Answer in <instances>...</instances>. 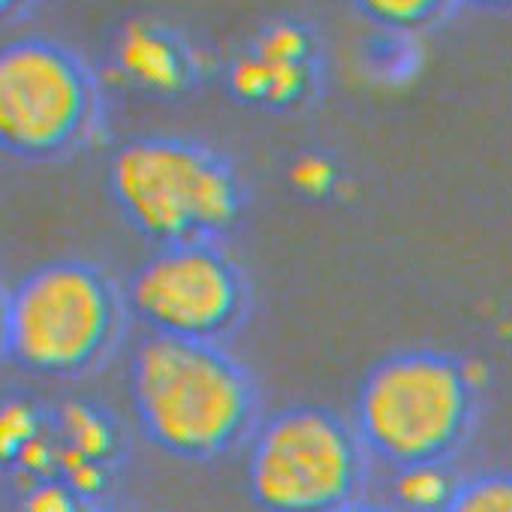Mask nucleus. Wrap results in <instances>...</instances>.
Listing matches in <instances>:
<instances>
[{"mask_svg":"<svg viewBox=\"0 0 512 512\" xmlns=\"http://www.w3.org/2000/svg\"><path fill=\"white\" fill-rule=\"evenodd\" d=\"M130 392L142 434L157 449L190 461L235 449L256 416L247 371L208 341L148 335L133 353Z\"/></svg>","mask_w":512,"mask_h":512,"instance_id":"obj_1","label":"nucleus"},{"mask_svg":"<svg viewBox=\"0 0 512 512\" xmlns=\"http://www.w3.org/2000/svg\"><path fill=\"white\" fill-rule=\"evenodd\" d=\"M476 383L464 362L413 350L383 359L356 398V431L395 470L446 464L470 434Z\"/></svg>","mask_w":512,"mask_h":512,"instance_id":"obj_2","label":"nucleus"},{"mask_svg":"<svg viewBox=\"0 0 512 512\" xmlns=\"http://www.w3.org/2000/svg\"><path fill=\"white\" fill-rule=\"evenodd\" d=\"M124 305L94 266L58 260L25 275L4 302V350L40 377H76L118 341Z\"/></svg>","mask_w":512,"mask_h":512,"instance_id":"obj_3","label":"nucleus"},{"mask_svg":"<svg viewBox=\"0 0 512 512\" xmlns=\"http://www.w3.org/2000/svg\"><path fill=\"white\" fill-rule=\"evenodd\" d=\"M124 217L160 247L214 241L241 214V184L211 151L181 139H136L109 169Z\"/></svg>","mask_w":512,"mask_h":512,"instance_id":"obj_4","label":"nucleus"},{"mask_svg":"<svg viewBox=\"0 0 512 512\" xmlns=\"http://www.w3.org/2000/svg\"><path fill=\"white\" fill-rule=\"evenodd\" d=\"M365 443L326 407H287L250 440L247 488L263 512H341L362 500Z\"/></svg>","mask_w":512,"mask_h":512,"instance_id":"obj_5","label":"nucleus"},{"mask_svg":"<svg viewBox=\"0 0 512 512\" xmlns=\"http://www.w3.org/2000/svg\"><path fill=\"white\" fill-rule=\"evenodd\" d=\"M127 308L151 335L220 344L244 317L238 266L211 241L166 244L133 272Z\"/></svg>","mask_w":512,"mask_h":512,"instance_id":"obj_6","label":"nucleus"},{"mask_svg":"<svg viewBox=\"0 0 512 512\" xmlns=\"http://www.w3.org/2000/svg\"><path fill=\"white\" fill-rule=\"evenodd\" d=\"M94 121V91L73 55L52 43H13L0 58V139L19 157H52Z\"/></svg>","mask_w":512,"mask_h":512,"instance_id":"obj_7","label":"nucleus"},{"mask_svg":"<svg viewBox=\"0 0 512 512\" xmlns=\"http://www.w3.org/2000/svg\"><path fill=\"white\" fill-rule=\"evenodd\" d=\"M121 70L142 88L172 94L187 82V55L160 28L148 22H133L124 28L118 43Z\"/></svg>","mask_w":512,"mask_h":512,"instance_id":"obj_8","label":"nucleus"},{"mask_svg":"<svg viewBox=\"0 0 512 512\" xmlns=\"http://www.w3.org/2000/svg\"><path fill=\"white\" fill-rule=\"evenodd\" d=\"M308 61H272L260 52L241 58L232 73V91L247 103H269V106H290L308 88Z\"/></svg>","mask_w":512,"mask_h":512,"instance_id":"obj_9","label":"nucleus"},{"mask_svg":"<svg viewBox=\"0 0 512 512\" xmlns=\"http://www.w3.org/2000/svg\"><path fill=\"white\" fill-rule=\"evenodd\" d=\"M440 512H512V473H479L455 485Z\"/></svg>","mask_w":512,"mask_h":512,"instance_id":"obj_10","label":"nucleus"},{"mask_svg":"<svg viewBox=\"0 0 512 512\" xmlns=\"http://www.w3.org/2000/svg\"><path fill=\"white\" fill-rule=\"evenodd\" d=\"M458 482H452L443 470V464H431V467H410V470H398V482H395V494L404 503V509L413 512H440Z\"/></svg>","mask_w":512,"mask_h":512,"instance_id":"obj_11","label":"nucleus"},{"mask_svg":"<svg viewBox=\"0 0 512 512\" xmlns=\"http://www.w3.org/2000/svg\"><path fill=\"white\" fill-rule=\"evenodd\" d=\"M359 10L392 31H413L443 16L449 0H356Z\"/></svg>","mask_w":512,"mask_h":512,"instance_id":"obj_12","label":"nucleus"},{"mask_svg":"<svg viewBox=\"0 0 512 512\" xmlns=\"http://www.w3.org/2000/svg\"><path fill=\"white\" fill-rule=\"evenodd\" d=\"M61 428L67 434V443L76 458L82 461H97L112 449V431L100 413L82 404H70L61 413Z\"/></svg>","mask_w":512,"mask_h":512,"instance_id":"obj_13","label":"nucleus"},{"mask_svg":"<svg viewBox=\"0 0 512 512\" xmlns=\"http://www.w3.org/2000/svg\"><path fill=\"white\" fill-rule=\"evenodd\" d=\"M40 431V419L34 413L31 404L25 401H7L4 407V425H0V437H4V458L7 461H19V455L37 443Z\"/></svg>","mask_w":512,"mask_h":512,"instance_id":"obj_14","label":"nucleus"},{"mask_svg":"<svg viewBox=\"0 0 512 512\" xmlns=\"http://www.w3.org/2000/svg\"><path fill=\"white\" fill-rule=\"evenodd\" d=\"M256 52L272 58V61H308L311 43H308L302 28H296V25H275V28H269L260 37V43H256Z\"/></svg>","mask_w":512,"mask_h":512,"instance_id":"obj_15","label":"nucleus"},{"mask_svg":"<svg viewBox=\"0 0 512 512\" xmlns=\"http://www.w3.org/2000/svg\"><path fill=\"white\" fill-rule=\"evenodd\" d=\"M25 512H88L82 506V494L64 482L34 485L25 497Z\"/></svg>","mask_w":512,"mask_h":512,"instance_id":"obj_16","label":"nucleus"},{"mask_svg":"<svg viewBox=\"0 0 512 512\" xmlns=\"http://www.w3.org/2000/svg\"><path fill=\"white\" fill-rule=\"evenodd\" d=\"M293 184L308 193V196H323L332 184H335V169L329 160L323 157H302L296 166H293Z\"/></svg>","mask_w":512,"mask_h":512,"instance_id":"obj_17","label":"nucleus"},{"mask_svg":"<svg viewBox=\"0 0 512 512\" xmlns=\"http://www.w3.org/2000/svg\"><path fill=\"white\" fill-rule=\"evenodd\" d=\"M341 512H404V509L389 506V503H374V500H356V503L344 506Z\"/></svg>","mask_w":512,"mask_h":512,"instance_id":"obj_18","label":"nucleus"},{"mask_svg":"<svg viewBox=\"0 0 512 512\" xmlns=\"http://www.w3.org/2000/svg\"><path fill=\"white\" fill-rule=\"evenodd\" d=\"M467 4H476V7H512V0H467Z\"/></svg>","mask_w":512,"mask_h":512,"instance_id":"obj_19","label":"nucleus"},{"mask_svg":"<svg viewBox=\"0 0 512 512\" xmlns=\"http://www.w3.org/2000/svg\"><path fill=\"white\" fill-rule=\"evenodd\" d=\"M0 4H4V10L10 13V10H16V7L22 4V0H0Z\"/></svg>","mask_w":512,"mask_h":512,"instance_id":"obj_20","label":"nucleus"},{"mask_svg":"<svg viewBox=\"0 0 512 512\" xmlns=\"http://www.w3.org/2000/svg\"><path fill=\"white\" fill-rule=\"evenodd\" d=\"M88 512H115V509H88Z\"/></svg>","mask_w":512,"mask_h":512,"instance_id":"obj_21","label":"nucleus"}]
</instances>
